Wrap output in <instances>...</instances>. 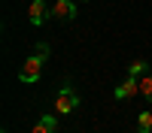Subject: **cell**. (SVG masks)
<instances>
[{"label": "cell", "instance_id": "6da1fadb", "mask_svg": "<svg viewBox=\"0 0 152 133\" xmlns=\"http://www.w3.org/2000/svg\"><path fill=\"white\" fill-rule=\"evenodd\" d=\"M79 109V94H76L73 85H61L58 88V97H55V112L58 115H70Z\"/></svg>", "mask_w": 152, "mask_h": 133}, {"label": "cell", "instance_id": "5b68a950", "mask_svg": "<svg viewBox=\"0 0 152 133\" xmlns=\"http://www.w3.org/2000/svg\"><path fill=\"white\" fill-rule=\"evenodd\" d=\"M49 15H52V12L46 9V3H43V0H34V3H31V9H28V18H31V24H37V27H40V24H43Z\"/></svg>", "mask_w": 152, "mask_h": 133}, {"label": "cell", "instance_id": "30bf717a", "mask_svg": "<svg viewBox=\"0 0 152 133\" xmlns=\"http://www.w3.org/2000/svg\"><path fill=\"white\" fill-rule=\"evenodd\" d=\"M34 52H37V55H43V58H49V45H46V42H37Z\"/></svg>", "mask_w": 152, "mask_h": 133}, {"label": "cell", "instance_id": "7c38bea8", "mask_svg": "<svg viewBox=\"0 0 152 133\" xmlns=\"http://www.w3.org/2000/svg\"><path fill=\"white\" fill-rule=\"evenodd\" d=\"M3 133H6V130H3Z\"/></svg>", "mask_w": 152, "mask_h": 133}, {"label": "cell", "instance_id": "3957f363", "mask_svg": "<svg viewBox=\"0 0 152 133\" xmlns=\"http://www.w3.org/2000/svg\"><path fill=\"white\" fill-rule=\"evenodd\" d=\"M49 12H52V18H58V21H73L76 18V0H55V6Z\"/></svg>", "mask_w": 152, "mask_h": 133}, {"label": "cell", "instance_id": "8992f818", "mask_svg": "<svg viewBox=\"0 0 152 133\" xmlns=\"http://www.w3.org/2000/svg\"><path fill=\"white\" fill-rule=\"evenodd\" d=\"M34 133H58V121H55V115H43V118L34 124Z\"/></svg>", "mask_w": 152, "mask_h": 133}, {"label": "cell", "instance_id": "ba28073f", "mask_svg": "<svg viewBox=\"0 0 152 133\" xmlns=\"http://www.w3.org/2000/svg\"><path fill=\"white\" fill-rule=\"evenodd\" d=\"M152 130V112L146 109V112H140V118H137V133H149Z\"/></svg>", "mask_w": 152, "mask_h": 133}, {"label": "cell", "instance_id": "8fae6325", "mask_svg": "<svg viewBox=\"0 0 152 133\" xmlns=\"http://www.w3.org/2000/svg\"><path fill=\"white\" fill-rule=\"evenodd\" d=\"M76 3H85V0H76Z\"/></svg>", "mask_w": 152, "mask_h": 133}, {"label": "cell", "instance_id": "52a82bcc", "mask_svg": "<svg viewBox=\"0 0 152 133\" xmlns=\"http://www.w3.org/2000/svg\"><path fill=\"white\" fill-rule=\"evenodd\" d=\"M140 97H146V100L152 103V70L146 73V76H140Z\"/></svg>", "mask_w": 152, "mask_h": 133}, {"label": "cell", "instance_id": "9c48e42d", "mask_svg": "<svg viewBox=\"0 0 152 133\" xmlns=\"http://www.w3.org/2000/svg\"><path fill=\"white\" fill-rule=\"evenodd\" d=\"M146 70H152V67H146V60H143V58H140V60H131L128 76H146Z\"/></svg>", "mask_w": 152, "mask_h": 133}, {"label": "cell", "instance_id": "277c9868", "mask_svg": "<svg viewBox=\"0 0 152 133\" xmlns=\"http://www.w3.org/2000/svg\"><path fill=\"white\" fill-rule=\"evenodd\" d=\"M140 94V82H137V76H128L119 88H116V100H131V97Z\"/></svg>", "mask_w": 152, "mask_h": 133}, {"label": "cell", "instance_id": "7a4b0ae2", "mask_svg": "<svg viewBox=\"0 0 152 133\" xmlns=\"http://www.w3.org/2000/svg\"><path fill=\"white\" fill-rule=\"evenodd\" d=\"M43 64H46V58L34 52V55H31V58L21 64V73H18V79H21L24 85H34V82H40V79H43Z\"/></svg>", "mask_w": 152, "mask_h": 133}]
</instances>
